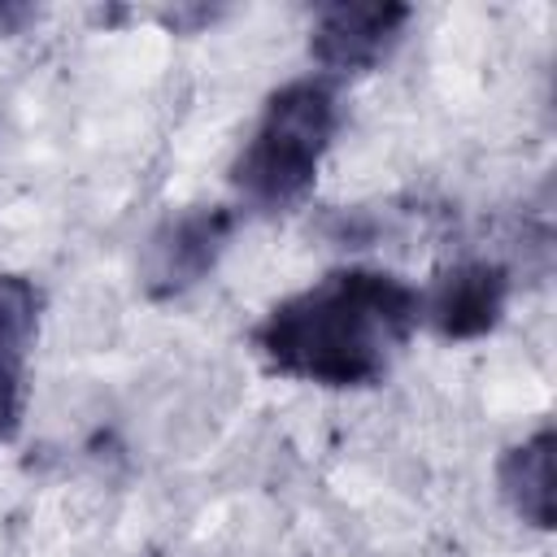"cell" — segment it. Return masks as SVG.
<instances>
[{
    "label": "cell",
    "mask_w": 557,
    "mask_h": 557,
    "mask_svg": "<svg viewBox=\"0 0 557 557\" xmlns=\"http://www.w3.org/2000/svg\"><path fill=\"white\" fill-rule=\"evenodd\" d=\"M422 296L387 270H331L278 300L252 331L270 370L322 387H370L409 344Z\"/></svg>",
    "instance_id": "obj_1"
},
{
    "label": "cell",
    "mask_w": 557,
    "mask_h": 557,
    "mask_svg": "<svg viewBox=\"0 0 557 557\" xmlns=\"http://www.w3.org/2000/svg\"><path fill=\"white\" fill-rule=\"evenodd\" d=\"M509 305V270L496 261H457L435 274L422 313L444 339L487 335Z\"/></svg>",
    "instance_id": "obj_5"
},
{
    "label": "cell",
    "mask_w": 557,
    "mask_h": 557,
    "mask_svg": "<svg viewBox=\"0 0 557 557\" xmlns=\"http://www.w3.org/2000/svg\"><path fill=\"white\" fill-rule=\"evenodd\" d=\"M35 17H39V9H35V4H22V0H0V39H4V35L26 30Z\"/></svg>",
    "instance_id": "obj_9"
},
{
    "label": "cell",
    "mask_w": 557,
    "mask_h": 557,
    "mask_svg": "<svg viewBox=\"0 0 557 557\" xmlns=\"http://www.w3.org/2000/svg\"><path fill=\"white\" fill-rule=\"evenodd\" d=\"M409 4L396 0H379V4H326L318 9L313 35H309V57L326 70V74H366L374 70L392 44L400 39L405 22H409Z\"/></svg>",
    "instance_id": "obj_4"
},
{
    "label": "cell",
    "mask_w": 557,
    "mask_h": 557,
    "mask_svg": "<svg viewBox=\"0 0 557 557\" xmlns=\"http://www.w3.org/2000/svg\"><path fill=\"white\" fill-rule=\"evenodd\" d=\"M165 22H170L174 30H187V26L213 22V9H205V4H191V9H170V13H165Z\"/></svg>",
    "instance_id": "obj_10"
},
{
    "label": "cell",
    "mask_w": 557,
    "mask_h": 557,
    "mask_svg": "<svg viewBox=\"0 0 557 557\" xmlns=\"http://www.w3.org/2000/svg\"><path fill=\"white\" fill-rule=\"evenodd\" d=\"M553 448H557L553 426H540L522 444L505 448L496 466V487L505 505L513 509V518L531 522L535 531L553 527Z\"/></svg>",
    "instance_id": "obj_6"
},
{
    "label": "cell",
    "mask_w": 557,
    "mask_h": 557,
    "mask_svg": "<svg viewBox=\"0 0 557 557\" xmlns=\"http://www.w3.org/2000/svg\"><path fill=\"white\" fill-rule=\"evenodd\" d=\"M22 405H26V379L17 361H0V440H9L22 422Z\"/></svg>",
    "instance_id": "obj_8"
},
{
    "label": "cell",
    "mask_w": 557,
    "mask_h": 557,
    "mask_svg": "<svg viewBox=\"0 0 557 557\" xmlns=\"http://www.w3.org/2000/svg\"><path fill=\"white\" fill-rule=\"evenodd\" d=\"M44 296L26 274H0V361H26V348L39 335Z\"/></svg>",
    "instance_id": "obj_7"
},
{
    "label": "cell",
    "mask_w": 557,
    "mask_h": 557,
    "mask_svg": "<svg viewBox=\"0 0 557 557\" xmlns=\"http://www.w3.org/2000/svg\"><path fill=\"white\" fill-rule=\"evenodd\" d=\"M339 100L326 78H296L278 87L248 144L231 165V183L261 213L296 209L318 178V165L335 139Z\"/></svg>",
    "instance_id": "obj_2"
},
{
    "label": "cell",
    "mask_w": 557,
    "mask_h": 557,
    "mask_svg": "<svg viewBox=\"0 0 557 557\" xmlns=\"http://www.w3.org/2000/svg\"><path fill=\"white\" fill-rule=\"evenodd\" d=\"M231 231H235V213L222 205H191V209L165 218L144 248L148 296L170 300V296H183L187 287H196L226 252Z\"/></svg>",
    "instance_id": "obj_3"
}]
</instances>
